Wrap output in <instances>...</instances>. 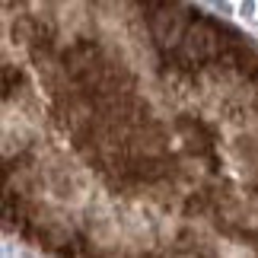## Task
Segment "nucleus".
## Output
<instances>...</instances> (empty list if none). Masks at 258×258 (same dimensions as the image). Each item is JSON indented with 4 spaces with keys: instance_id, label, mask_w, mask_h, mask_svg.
<instances>
[{
    "instance_id": "nucleus-1",
    "label": "nucleus",
    "mask_w": 258,
    "mask_h": 258,
    "mask_svg": "<svg viewBox=\"0 0 258 258\" xmlns=\"http://www.w3.org/2000/svg\"><path fill=\"white\" fill-rule=\"evenodd\" d=\"M239 13L249 19V23H255V19H258V4H255V0H242V4H239Z\"/></svg>"
},
{
    "instance_id": "nucleus-2",
    "label": "nucleus",
    "mask_w": 258,
    "mask_h": 258,
    "mask_svg": "<svg viewBox=\"0 0 258 258\" xmlns=\"http://www.w3.org/2000/svg\"><path fill=\"white\" fill-rule=\"evenodd\" d=\"M204 4H211L214 10H220V13H233V4H230V0H204Z\"/></svg>"
}]
</instances>
